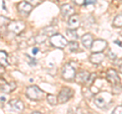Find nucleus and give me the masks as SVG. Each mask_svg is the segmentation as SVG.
<instances>
[{
  "label": "nucleus",
  "instance_id": "obj_1",
  "mask_svg": "<svg viewBox=\"0 0 122 114\" xmlns=\"http://www.w3.org/2000/svg\"><path fill=\"white\" fill-rule=\"evenodd\" d=\"M25 95L29 99L33 101H40L45 97V92L42 91L38 86H30L26 88Z\"/></svg>",
  "mask_w": 122,
  "mask_h": 114
},
{
  "label": "nucleus",
  "instance_id": "obj_2",
  "mask_svg": "<svg viewBox=\"0 0 122 114\" xmlns=\"http://www.w3.org/2000/svg\"><path fill=\"white\" fill-rule=\"evenodd\" d=\"M50 42L52 46H54L55 48H58V49H64L68 44V41L65 39V37L57 33L50 37Z\"/></svg>",
  "mask_w": 122,
  "mask_h": 114
},
{
  "label": "nucleus",
  "instance_id": "obj_3",
  "mask_svg": "<svg viewBox=\"0 0 122 114\" xmlns=\"http://www.w3.org/2000/svg\"><path fill=\"white\" fill-rule=\"evenodd\" d=\"M25 24L21 21H9L7 25V30L10 33H13L15 35H18L25 31Z\"/></svg>",
  "mask_w": 122,
  "mask_h": 114
},
{
  "label": "nucleus",
  "instance_id": "obj_4",
  "mask_svg": "<svg viewBox=\"0 0 122 114\" xmlns=\"http://www.w3.org/2000/svg\"><path fill=\"white\" fill-rule=\"evenodd\" d=\"M75 74L76 73H75L74 67L72 65H70L69 63L65 64L62 68V71H61V77H62L63 79H65V81H67V82L74 79Z\"/></svg>",
  "mask_w": 122,
  "mask_h": 114
},
{
  "label": "nucleus",
  "instance_id": "obj_5",
  "mask_svg": "<svg viewBox=\"0 0 122 114\" xmlns=\"http://www.w3.org/2000/svg\"><path fill=\"white\" fill-rule=\"evenodd\" d=\"M73 96V91L70 88H63L62 90L59 92V95L57 97V100H58V103H66L67 101H69V99H71V97Z\"/></svg>",
  "mask_w": 122,
  "mask_h": 114
},
{
  "label": "nucleus",
  "instance_id": "obj_6",
  "mask_svg": "<svg viewBox=\"0 0 122 114\" xmlns=\"http://www.w3.org/2000/svg\"><path fill=\"white\" fill-rule=\"evenodd\" d=\"M106 78L108 83H111V86H117V85H120V78L118 75V73L115 69H109L106 73Z\"/></svg>",
  "mask_w": 122,
  "mask_h": 114
},
{
  "label": "nucleus",
  "instance_id": "obj_7",
  "mask_svg": "<svg viewBox=\"0 0 122 114\" xmlns=\"http://www.w3.org/2000/svg\"><path fill=\"white\" fill-rule=\"evenodd\" d=\"M107 42L105 40H95L93 41V44L91 46V49L93 52H103L107 48Z\"/></svg>",
  "mask_w": 122,
  "mask_h": 114
},
{
  "label": "nucleus",
  "instance_id": "obj_8",
  "mask_svg": "<svg viewBox=\"0 0 122 114\" xmlns=\"http://www.w3.org/2000/svg\"><path fill=\"white\" fill-rule=\"evenodd\" d=\"M17 10H18V12L24 14V16H28L30 11L33 10V6L26 1H22L17 4Z\"/></svg>",
  "mask_w": 122,
  "mask_h": 114
},
{
  "label": "nucleus",
  "instance_id": "obj_9",
  "mask_svg": "<svg viewBox=\"0 0 122 114\" xmlns=\"http://www.w3.org/2000/svg\"><path fill=\"white\" fill-rule=\"evenodd\" d=\"M60 11H61V14H62L63 17L70 16H72V14H74V12H75L74 8H73V7H72L70 4H68V3L61 5Z\"/></svg>",
  "mask_w": 122,
  "mask_h": 114
},
{
  "label": "nucleus",
  "instance_id": "obj_10",
  "mask_svg": "<svg viewBox=\"0 0 122 114\" xmlns=\"http://www.w3.org/2000/svg\"><path fill=\"white\" fill-rule=\"evenodd\" d=\"M90 73H87V71H81V73H78L77 74H75V82L77 83H81V85H86L87 79H89V77H90Z\"/></svg>",
  "mask_w": 122,
  "mask_h": 114
},
{
  "label": "nucleus",
  "instance_id": "obj_11",
  "mask_svg": "<svg viewBox=\"0 0 122 114\" xmlns=\"http://www.w3.org/2000/svg\"><path fill=\"white\" fill-rule=\"evenodd\" d=\"M105 58V55L102 52H93V54L90 56V61L93 64H100Z\"/></svg>",
  "mask_w": 122,
  "mask_h": 114
},
{
  "label": "nucleus",
  "instance_id": "obj_12",
  "mask_svg": "<svg viewBox=\"0 0 122 114\" xmlns=\"http://www.w3.org/2000/svg\"><path fill=\"white\" fill-rule=\"evenodd\" d=\"M9 105H10V107L16 112H21V111H24V109H25L24 103H22L20 100H18V99H13V100H11L9 102Z\"/></svg>",
  "mask_w": 122,
  "mask_h": 114
},
{
  "label": "nucleus",
  "instance_id": "obj_13",
  "mask_svg": "<svg viewBox=\"0 0 122 114\" xmlns=\"http://www.w3.org/2000/svg\"><path fill=\"white\" fill-rule=\"evenodd\" d=\"M79 24H81V21H79V17L77 14H72V16H69V20H68V26H69V29H77L79 26Z\"/></svg>",
  "mask_w": 122,
  "mask_h": 114
},
{
  "label": "nucleus",
  "instance_id": "obj_14",
  "mask_svg": "<svg viewBox=\"0 0 122 114\" xmlns=\"http://www.w3.org/2000/svg\"><path fill=\"white\" fill-rule=\"evenodd\" d=\"M93 41H94V38L91 34H86L81 37V43L82 45L87 49H91V46L93 44Z\"/></svg>",
  "mask_w": 122,
  "mask_h": 114
},
{
  "label": "nucleus",
  "instance_id": "obj_15",
  "mask_svg": "<svg viewBox=\"0 0 122 114\" xmlns=\"http://www.w3.org/2000/svg\"><path fill=\"white\" fill-rule=\"evenodd\" d=\"M15 89H16V83H15V82H9V83H4L2 87H1V90L3 93H11L12 91H14Z\"/></svg>",
  "mask_w": 122,
  "mask_h": 114
},
{
  "label": "nucleus",
  "instance_id": "obj_16",
  "mask_svg": "<svg viewBox=\"0 0 122 114\" xmlns=\"http://www.w3.org/2000/svg\"><path fill=\"white\" fill-rule=\"evenodd\" d=\"M0 65L1 66H7L8 65V56L5 51L0 50Z\"/></svg>",
  "mask_w": 122,
  "mask_h": 114
},
{
  "label": "nucleus",
  "instance_id": "obj_17",
  "mask_svg": "<svg viewBox=\"0 0 122 114\" xmlns=\"http://www.w3.org/2000/svg\"><path fill=\"white\" fill-rule=\"evenodd\" d=\"M66 35L68 38H69V40H71V41H75V40L78 39L77 33H76V31L73 29H68L66 31Z\"/></svg>",
  "mask_w": 122,
  "mask_h": 114
},
{
  "label": "nucleus",
  "instance_id": "obj_18",
  "mask_svg": "<svg viewBox=\"0 0 122 114\" xmlns=\"http://www.w3.org/2000/svg\"><path fill=\"white\" fill-rule=\"evenodd\" d=\"M56 32H57V28H56V26L53 28V26H47V28H45L43 30V33L45 34L46 36H49V37H51V36L54 35V34H56Z\"/></svg>",
  "mask_w": 122,
  "mask_h": 114
},
{
  "label": "nucleus",
  "instance_id": "obj_19",
  "mask_svg": "<svg viewBox=\"0 0 122 114\" xmlns=\"http://www.w3.org/2000/svg\"><path fill=\"white\" fill-rule=\"evenodd\" d=\"M113 26H115V28H122V14H118V16L114 18Z\"/></svg>",
  "mask_w": 122,
  "mask_h": 114
},
{
  "label": "nucleus",
  "instance_id": "obj_20",
  "mask_svg": "<svg viewBox=\"0 0 122 114\" xmlns=\"http://www.w3.org/2000/svg\"><path fill=\"white\" fill-rule=\"evenodd\" d=\"M47 101H48V103L50 104V105H57V103H58V100H57V97L54 96V95H51V94H49L47 95Z\"/></svg>",
  "mask_w": 122,
  "mask_h": 114
},
{
  "label": "nucleus",
  "instance_id": "obj_21",
  "mask_svg": "<svg viewBox=\"0 0 122 114\" xmlns=\"http://www.w3.org/2000/svg\"><path fill=\"white\" fill-rule=\"evenodd\" d=\"M68 49H69L70 52H74V51H77L78 50V43L76 41H71L70 43L67 44Z\"/></svg>",
  "mask_w": 122,
  "mask_h": 114
},
{
  "label": "nucleus",
  "instance_id": "obj_22",
  "mask_svg": "<svg viewBox=\"0 0 122 114\" xmlns=\"http://www.w3.org/2000/svg\"><path fill=\"white\" fill-rule=\"evenodd\" d=\"M95 104H96L99 108H104L106 105V102L104 100V98L98 97V98H95Z\"/></svg>",
  "mask_w": 122,
  "mask_h": 114
},
{
  "label": "nucleus",
  "instance_id": "obj_23",
  "mask_svg": "<svg viewBox=\"0 0 122 114\" xmlns=\"http://www.w3.org/2000/svg\"><path fill=\"white\" fill-rule=\"evenodd\" d=\"M46 36L44 33H41L40 35H38L36 38H35V41H36V43H39V44H42V43H44V42L46 41Z\"/></svg>",
  "mask_w": 122,
  "mask_h": 114
},
{
  "label": "nucleus",
  "instance_id": "obj_24",
  "mask_svg": "<svg viewBox=\"0 0 122 114\" xmlns=\"http://www.w3.org/2000/svg\"><path fill=\"white\" fill-rule=\"evenodd\" d=\"M82 94H83V96L86 97V98H91V97L95 96V95L91 92V90H90V89H86V88L82 89Z\"/></svg>",
  "mask_w": 122,
  "mask_h": 114
},
{
  "label": "nucleus",
  "instance_id": "obj_25",
  "mask_svg": "<svg viewBox=\"0 0 122 114\" xmlns=\"http://www.w3.org/2000/svg\"><path fill=\"white\" fill-rule=\"evenodd\" d=\"M28 3H30V5H32L33 7H36L38 5H40L42 3V0H25Z\"/></svg>",
  "mask_w": 122,
  "mask_h": 114
},
{
  "label": "nucleus",
  "instance_id": "obj_26",
  "mask_svg": "<svg viewBox=\"0 0 122 114\" xmlns=\"http://www.w3.org/2000/svg\"><path fill=\"white\" fill-rule=\"evenodd\" d=\"M96 78V74H90V77H89V79H87V82H86V85H87V86H91L92 83H94V79Z\"/></svg>",
  "mask_w": 122,
  "mask_h": 114
},
{
  "label": "nucleus",
  "instance_id": "obj_27",
  "mask_svg": "<svg viewBox=\"0 0 122 114\" xmlns=\"http://www.w3.org/2000/svg\"><path fill=\"white\" fill-rule=\"evenodd\" d=\"M113 114H122V105L117 106V107L113 110Z\"/></svg>",
  "mask_w": 122,
  "mask_h": 114
},
{
  "label": "nucleus",
  "instance_id": "obj_28",
  "mask_svg": "<svg viewBox=\"0 0 122 114\" xmlns=\"http://www.w3.org/2000/svg\"><path fill=\"white\" fill-rule=\"evenodd\" d=\"M90 90H91V92L93 93L94 95H97L99 92H100V90H99V89L97 88V87H95V86H91Z\"/></svg>",
  "mask_w": 122,
  "mask_h": 114
},
{
  "label": "nucleus",
  "instance_id": "obj_29",
  "mask_svg": "<svg viewBox=\"0 0 122 114\" xmlns=\"http://www.w3.org/2000/svg\"><path fill=\"white\" fill-rule=\"evenodd\" d=\"M73 2L75 3L76 5H85V2H86V0H73Z\"/></svg>",
  "mask_w": 122,
  "mask_h": 114
},
{
  "label": "nucleus",
  "instance_id": "obj_30",
  "mask_svg": "<svg viewBox=\"0 0 122 114\" xmlns=\"http://www.w3.org/2000/svg\"><path fill=\"white\" fill-rule=\"evenodd\" d=\"M94 3H96V0H86V2H85V5L94 4Z\"/></svg>",
  "mask_w": 122,
  "mask_h": 114
},
{
  "label": "nucleus",
  "instance_id": "obj_31",
  "mask_svg": "<svg viewBox=\"0 0 122 114\" xmlns=\"http://www.w3.org/2000/svg\"><path fill=\"white\" fill-rule=\"evenodd\" d=\"M28 58L30 60V65H36V64H37V61H36V60H35V59H33V58H30V57H29V55H28Z\"/></svg>",
  "mask_w": 122,
  "mask_h": 114
},
{
  "label": "nucleus",
  "instance_id": "obj_32",
  "mask_svg": "<svg viewBox=\"0 0 122 114\" xmlns=\"http://www.w3.org/2000/svg\"><path fill=\"white\" fill-rule=\"evenodd\" d=\"M109 58H111V59H116V55L114 54V53H112V52H109Z\"/></svg>",
  "mask_w": 122,
  "mask_h": 114
},
{
  "label": "nucleus",
  "instance_id": "obj_33",
  "mask_svg": "<svg viewBox=\"0 0 122 114\" xmlns=\"http://www.w3.org/2000/svg\"><path fill=\"white\" fill-rule=\"evenodd\" d=\"M5 73L4 66H1V65H0V75H1V74H3V73Z\"/></svg>",
  "mask_w": 122,
  "mask_h": 114
},
{
  "label": "nucleus",
  "instance_id": "obj_34",
  "mask_svg": "<svg viewBox=\"0 0 122 114\" xmlns=\"http://www.w3.org/2000/svg\"><path fill=\"white\" fill-rule=\"evenodd\" d=\"M38 52H39V48H37V47L33 48V54H34V55H36Z\"/></svg>",
  "mask_w": 122,
  "mask_h": 114
},
{
  "label": "nucleus",
  "instance_id": "obj_35",
  "mask_svg": "<svg viewBox=\"0 0 122 114\" xmlns=\"http://www.w3.org/2000/svg\"><path fill=\"white\" fill-rule=\"evenodd\" d=\"M6 100H7V98L5 96H1V97H0V101H1V102H5Z\"/></svg>",
  "mask_w": 122,
  "mask_h": 114
},
{
  "label": "nucleus",
  "instance_id": "obj_36",
  "mask_svg": "<svg viewBox=\"0 0 122 114\" xmlns=\"http://www.w3.org/2000/svg\"><path fill=\"white\" fill-rule=\"evenodd\" d=\"M114 43H115V44H118V45H120V46L122 47V43H121V42H119V41H114Z\"/></svg>",
  "mask_w": 122,
  "mask_h": 114
},
{
  "label": "nucleus",
  "instance_id": "obj_37",
  "mask_svg": "<svg viewBox=\"0 0 122 114\" xmlns=\"http://www.w3.org/2000/svg\"><path fill=\"white\" fill-rule=\"evenodd\" d=\"M2 5H3V9L6 10V7H5V1H4V0H3V2H2Z\"/></svg>",
  "mask_w": 122,
  "mask_h": 114
},
{
  "label": "nucleus",
  "instance_id": "obj_38",
  "mask_svg": "<svg viewBox=\"0 0 122 114\" xmlns=\"http://www.w3.org/2000/svg\"><path fill=\"white\" fill-rule=\"evenodd\" d=\"M119 71H120V73H122V64H121V65L119 66Z\"/></svg>",
  "mask_w": 122,
  "mask_h": 114
},
{
  "label": "nucleus",
  "instance_id": "obj_39",
  "mask_svg": "<svg viewBox=\"0 0 122 114\" xmlns=\"http://www.w3.org/2000/svg\"><path fill=\"white\" fill-rule=\"evenodd\" d=\"M41 112H39V111H35V112H33V114H40Z\"/></svg>",
  "mask_w": 122,
  "mask_h": 114
},
{
  "label": "nucleus",
  "instance_id": "obj_40",
  "mask_svg": "<svg viewBox=\"0 0 122 114\" xmlns=\"http://www.w3.org/2000/svg\"><path fill=\"white\" fill-rule=\"evenodd\" d=\"M115 1H118V2H121L122 0H115Z\"/></svg>",
  "mask_w": 122,
  "mask_h": 114
},
{
  "label": "nucleus",
  "instance_id": "obj_41",
  "mask_svg": "<svg viewBox=\"0 0 122 114\" xmlns=\"http://www.w3.org/2000/svg\"><path fill=\"white\" fill-rule=\"evenodd\" d=\"M120 35H121V36H122V31H121V32H120Z\"/></svg>",
  "mask_w": 122,
  "mask_h": 114
},
{
  "label": "nucleus",
  "instance_id": "obj_42",
  "mask_svg": "<svg viewBox=\"0 0 122 114\" xmlns=\"http://www.w3.org/2000/svg\"><path fill=\"white\" fill-rule=\"evenodd\" d=\"M55 1H61V0H55Z\"/></svg>",
  "mask_w": 122,
  "mask_h": 114
}]
</instances>
